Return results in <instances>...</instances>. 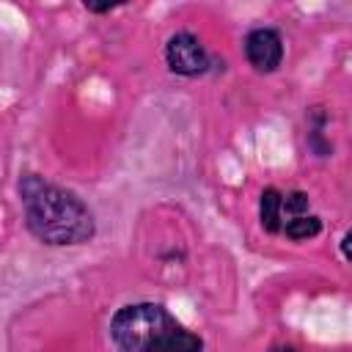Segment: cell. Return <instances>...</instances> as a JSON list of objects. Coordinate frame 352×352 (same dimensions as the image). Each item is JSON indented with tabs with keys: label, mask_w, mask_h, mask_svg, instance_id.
Here are the masks:
<instances>
[{
	"label": "cell",
	"mask_w": 352,
	"mask_h": 352,
	"mask_svg": "<svg viewBox=\"0 0 352 352\" xmlns=\"http://www.w3.org/2000/svg\"><path fill=\"white\" fill-rule=\"evenodd\" d=\"M245 58L258 74H272L283 60V36L275 28H253L248 30L245 41Z\"/></svg>",
	"instance_id": "4"
},
{
	"label": "cell",
	"mask_w": 352,
	"mask_h": 352,
	"mask_svg": "<svg viewBox=\"0 0 352 352\" xmlns=\"http://www.w3.org/2000/svg\"><path fill=\"white\" fill-rule=\"evenodd\" d=\"M341 256H344V258L352 264V228H349V231L341 236Z\"/></svg>",
	"instance_id": "8"
},
{
	"label": "cell",
	"mask_w": 352,
	"mask_h": 352,
	"mask_svg": "<svg viewBox=\"0 0 352 352\" xmlns=\"http://www.w3.org/2000/svg\"><path fill=\"white\" fill-rule=\"evenodd\" d=\"M272 352H297L294 346H286V344H280V346H272Z\"/></svg>",
	"instance_id": "9"
},
{
	"label": "cell",
	"mask_w": 352,
	"mask_h": 352,
	"mask_svg": "<svg viewBox=\"0 0 352 352\" xmlns=\"http://www.w3.org/2000/svg\"><path fill=\"white\" fill-rule=\"evenodd\" d=\"M280 209H283V192L278 187H267L258 195V223L267 234H280Z\"/></svg>",
	"instance_id": "5"
},
{
	"label": "cell",
	"mask_w": 352,
	"mask_h": 352,
	"mask_svg": "<svg viewBox=\"0 0 352 352\" xmlns=\"http://www.w3.org/2000/svg\"><path fill=\"white\" fill-rule=\"evenodd\" d=\"M16 190L25 228L41 245L69 248L94 239L96 217L74 190L52 184L38 173H22Z\"/></svg>",
	"instance_id": "1"
},
{
	"label": "cell",
	"mask_w": 352,
	"mask_h": 352,
	"mask_svg": "<svg viewBox=\"0 0 352 352\" xmlns=\"http://www.w3.org/2000/svg\"><path fill=\"white\" fill-rule=\"evenodd\" d=\"M110 338L121 352H204L198 333L148 300L121 305L110 319Z\"/></svg>",
	"instance_id": "2"
},
{
	"label": "cell",
	"mask_w": 352,
	"mask_h": 352,
	"mask_svg": "<svg viewBox=\"0 0 352 352\" xmlns=\"http://www.w3.org/2000/svg\"><path fill=\"white\" fill-rule=\"evenodd\" d=\"M85 8H88L91 14H107V11L118 8V3H88V0H85Z\"/></svg>",
	"instance_id": "7"
},
{
	"label": "cell",
	"mask_w": 352,
	"mask_h": 352,
	"mask_svg": "<svg viewBox=\"0 0 352 352\" xmlns=\"http://www.w3.org/2000/svg\"><path fill=\"white\" fill-rule=\"evenodd\" d=\"M212 63L214 58L190 30H176L165 41V66L179 77H204L206 72H212Z\"/></svg>",
	"instance_id": "3"
},
{
	"label": "cell",
	"mask_w": 352,
	"mask_h": 352,
	"mask_svg": "<svg viewBox=\"0 0 352 352\" xmlns=\"http://www.w3.org/2000/svg\"><path fill=\"white\" fill-rule=\"evenodd\" d=\"M280 234H283L286 239H292V242L314 239V236H319V234H322V217H319V214H314V212L300 214V217L289 220V223L283 226V231H280Z\"/></svg>",
	"instance_id": "6"
}]
</instances>
